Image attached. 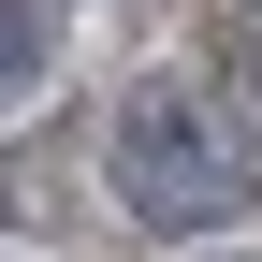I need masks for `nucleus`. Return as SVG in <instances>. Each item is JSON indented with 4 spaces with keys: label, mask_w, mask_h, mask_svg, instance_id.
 Returning a JSON list of instances; mask_svg holds the SVG:
<instances>
[{
    "label": "nucleus",
    "mask_w": 262,
    "mask_h": 262,
    "mask_svg": "<svg viewBox=\"0 0 262 262\" xmlns=\"http://www.w3.org/2000/svg\"><path fill=\"white\" fill-rule=\"evenodd\" d=\"M248 15H262V0H248Z\"/></svg>",
    "instance_id": "nucleus-3"
},
{
    "label": "nucleus",
    "mask_w": 262,
    "mask_h": 262,
    "mask_svg": "<svg viewBox=\"0 0 262 262\" xmlns=\"http://www.w3.org/2000/svg\"><path fill=\"white\" fill-rule=\"evenodd\" d=\"M0 73H15V102H44V73H58V0H0Z\"/></svg>",
    "instance_id": "nucleus-2"
},
{
    "label": "nucleus",
    "mask_w": 262,
    "mask_h": 262,
    "mask_svg": "<svg viewBox=\"0 0 262 262\" xmlns=\"http://www.w3.org/2000/svg\"><path fill=\"white\" fill-rule=\"evenodd\" d=\"M248 189H262V160H248L233 102H219L204 73H131L117 88V117H102V204L131 233L204 248V233L248 219Z\"/></svg>",
    "instance_id": "nucleus-1"
}]
</instances>
